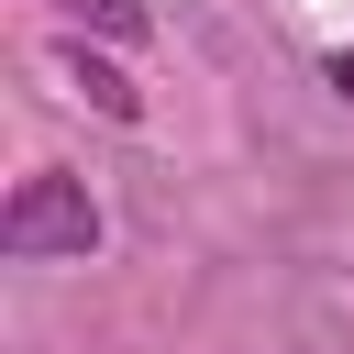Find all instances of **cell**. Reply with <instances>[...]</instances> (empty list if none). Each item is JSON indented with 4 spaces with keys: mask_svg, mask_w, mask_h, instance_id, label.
I'll use <instances>...</instances> for the list:
<instances>
[{
    "mask_svg": "<svg viewBox=\"0 0 354 354\" xmlns=\"http://www.w3.org/2000/svg\"><path fill=\"white\" fill-rule=\"evenodd\" d=\"M0 254L11 266H55V254H100V199L66 177V166H33L0 210Z\"/></svg>",
    "mask_w": 354,
    "mask_h": 354,
    "instance_id": "6da1fadb",
    "label": "cell"
},
{
    "mask_svg": "<svg viewBox=\"0 0 354 354\" xmlns=\"http://www.w3.org/2000/svg\"><path fill=\"white\" fill-rule=\"evenodd\" d=\"M55 66L77 77V100H88L100 122H133V111H144V100H133V77H122L111 55H88V44H55Z\"/></svg>",
    "mask_w": 354,
    "mask_h": 354,
    "instance_id": "7a4b0ae2",
    "label": "cell"
},
{
    "mask_svg": "<svg viewBox=\"0 0 354 354\" xmlns=\"http://www.w3.org/2000/svg\"><path fill=\"white\" fill-rule=\"evenodd\" d=\"M77 33H100V44H144L155 22H144V0H55Z\"/></svg>",
    "mask_w": 354,
    "mask_h": 354,
    "instance_id": "3957f363",
    "label": "cell"
},
{
    "mask_svg": "<svg viewBox=\"0 0 354 354\" xmlns=\"http://www.w3.org/2000/svg\"><path fill=\"white\" fill-rule=\"evenodd\" d=\"M332 88H343V100H354V44H343V55H332Z\"/></svg>",
    "mask_w": 354,
    "mask_h": 354,
    "instance_id": "277c9868",
    "label": "cell"
}]
</instances>
